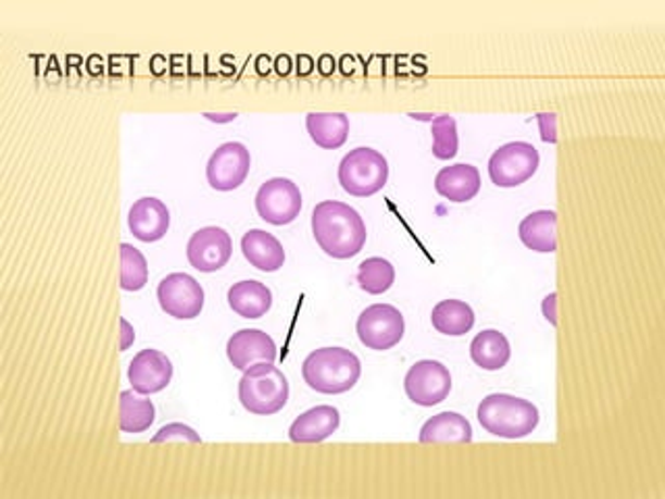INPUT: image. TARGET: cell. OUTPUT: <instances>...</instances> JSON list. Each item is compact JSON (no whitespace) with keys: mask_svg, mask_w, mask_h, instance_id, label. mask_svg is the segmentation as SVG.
I'll list each match as a JSON object with an SVG mask.
<instances>
[{"mask_svg":"<svg viewBox=\"0 0 665 499\" xmlns=\"http://www.w3.org/2000/svg\"><path fill=\"white\" fill-rule=\"evenodd\" d=\"M312 236L321 250L337 259H354L366 246V223L356 209L346 202L325 200L312 211Z\"/></svg>","mask_w":665,"mask_h":499,"instance_id":"1","label":"cell"},{"mask_svg":"<svg viewBox=\"0 0 665 499\" xmlns=\"http://www.w3.org/2000/svg\"><path fill=\"white\" fill-rule=\"evenodd\" d=\"M362 375L360 358L346 348H321L314 350L302 364V377L310 389L339 396L356 387Z\"/></svg>","mask_w":665,"mask_h":499,"instance_id":"2","label":"cell"},{"mask_svg":"<svg viewBox=\"0 0 665 499\" xmlns=\"http://www.w3.org/2000/svg\"><path fill=\"white\" fill-rule=\"evenodd\" d=\"M476 416L480 427L501 439L528 437L541 421L537 406L510 394L487 396L476 408Z\"/></svg>","mask_w":665,"mask_h":499,"instance_id":"3","label":"cell"},{"mask_svg":"<svg viewBox=\"0 0 665 499\" xmlns=\"http://www.w3.org/2000/svg\"><path fill=\"white\" fill-rule=\"evenodd\" d=\"M238 396L241 406L256 416H271L286 408L289 400V383L281 369L273 362H259L243 371Z\"/></svg>","mask_w":665,"mask_h":499,"instance_id":"4","label":"cell"},{"mask_svg":"<svg viewBox=\"0 0 665 499\" xmlns=\"http://www.w3.org/2000/svg\"><path fill=\"white\" fill-rule=\"evenodd\" d=\"M337 177L343 191H348L350 196L371 198L387 186L389 163L379 150L360 146L343 157Z\"/></svg>","mask_w":665,"mask_h":499,"instance_id":"5","label":"cell"},{"mask_svg":"<svg viewBox=\"0 0 665 499\" xmlns=\"http://www.w3.org/2000/svg\"><path fill=\"white\" fill-rule=\"evenodd\" d=\"M356 332L364 348L387 352L404 339V314L391 304H373L357 316Z\"/></svg>","mask_w":665,"mask_h":499,"instance_id":"6","label":"cell"},{"mask_svg":"<svg viewBox=\"0 0 665 499\" xmlns=\"http://www.w3.org/2000/svg\"><path fill=\"white\" fill-rule=\"evenodd\" d=\"M539 165L541 157L532 144L510 142L489 159V177L498 188H518L532 179Z\"/></svg>","mask_w":665,"mask_h":499,"instance_id":"7","label":"cell"},{"mask_svg":"<svg viewBox=\"0 0 665 499\" xmlns=\"http://www.w3.org/2000/svg\"><path fill=\"white\" fill-rule=\"evenodd\" d=\"M404 389L410 402L432 408L448 400L452 391V373L437 360H421L407 371Z\"/></svg>","mask_w":665,"mask_h":499,"instance_id":"8","label":"cell"},{"mask_svg":"<svg viewBox=\"0 0 665 499\" xmlns=\"http://www.w3.org/2000/svg\"><path fill=\"white\" fill-rule=\"evenodd\" d=\"M302 211V191L287 179V177H275L262 184L256 194V213L264 223L284 227L293 223Z\"/></svg>","mask_w":665,"mask_h":499,"instance_id":"9","label":"cell"},{"mask_svg":"<svg viewBox=\"0 0 665 499\" xmlns=\"http://www.w3.org/2000/svg\"><path fill=\"white\" fill-rule=\"evenodd\" d=\"M163 312L179 321H191L204 309V289L188 273H171L156 289Z\"/></svg>","mask_w":665,"mask_h":499,"instance_id":"10","label":"cell"},{"mask_svg":"<svg viewBox=\"0 0 665 499\" xmlns=\"http://www.w3.org/2000/svg\"><path fill=\"white\" fill-rule=\"evenodd\" d=\"M252 166L250 150L241 142L218 146L206 165V179L216 191H234L248 179Z\"/></svg>","mask_w":665,"mask_h":499,"instance_id":"11","label":"cell"},{"mask_svg":"<svg viewBox=\"0 0 665 499\" xmlns=\"http://www.w3.org/2000/svg\"><path fill=\"white\" fill-rule=\"evenodd\" d=\"M188 261L200 273H216L234 254L231 236L221 227H202L188 241Z\"/></svg>","mask_w":665,"mask_h":499,"instance_id":"12","label":"cell"},{"mask_svg":"<svg viewBox=\"0 0 665 499\" xmlns=\"http://www.w3.org/2000/svg\"><path fill=\"white\" fill-rule=\"evenodd\" d=\"M127 379L136 394L152 396L168 387L173 379V364L161 350L148 348L129 362Z\"/></svg>","mask_w":665,"mask_h":499,"instance_id":"13","label":"cell"},{"mask_svg":"<svg viewBox=\"0 0 665 499\" xmlns=\"http://www.w3.org/2000/svg\"><path fill=\"white\" fill-rule=\"evenodd\" d=\"M227 358L238 371H248L259 362H275L277 346L268 333L261 329H241L229 337Z\"/></svg>","mask_w":665,"mask_h":499,"instance_id":"14","label":"cell"},{"mask_svg":"<svg viewBox=\"0 0 665 499\" xmlns=\"http://www.w3.org/2000/svg\"><path fill=\"white\" fill-rule=\"evenodd\" d=\"M127 225L134 238L140 239L143 244H152V241L165 238L171 227V213L163 200L140 198L129 209Z\"/></svg>","mask_w":665,"mask_h":499,"instance_id":"15","label":"cell"},{"mask_svg":"<svg viewBox=\"0 0 665 499\" xmlns=\"http://www.w3.org/2000/svg\"><path fill=\"white\" fill-rule=\"evenodd\" d=\"M339 423H341V416L337 408L316 406L293 421V425L289 427V439L298 446L323 444L339 428Z\"/></svg>","mask_w":665,"mask_h":499,"instance_id":"16","label":"cell"},{"mask_svg":"<svg viewBox=\"0 0 665 499\" xmlns=\"http://www.w3.org/2000/svg\"><path fill=\"white\" fill-rule=\"evenodd\" d=\"M241 252L246 261L262 273H277L286 264V250L281 241L262 229H250L241 238Z\"/></svg>","mask_w":665,"mask_h":499,"instance_id":"17","label":"cell"},{"mask_svg":"<svg viewBox=\"0 0 665 499\" xmlns=\"http://www.w3.org/2000/svg\"><path fill=\"white\" fill-rule=\"evenodd\" d=\"M421 444L425 446H453V444H470L473 441V427L466 416L457 412H441L421 428L418 435Z\"/></svg>","mask_w":665,"mask_h":499,"instance_id":"18","label":"cell"},{"mask_svg":"<svg viewBox=\"0 0 665 499\" xmlns=\"http://www.w3.org/2000/svg\"><path fill=\"white\" fill-rule=\"evenodd\" d=\"M435 190L450 202H470L480 191V173L473 165L443 166L435 177Z\"/></svg>","mask_w":665,"mask_h":499,"instance_id":"19","label":"cell"},{"mask_svg":"<svg viewBox=\"0 0 665 499\" xmlns=\"http://www.w3.org/2000/svg\"><path fill=\"white\" fill-rule=\"evenodd\" d=\"M518 238L528 250L553 254L557 250V213L537 211L524 216Z\"/></svg>","mask_w":665,"mask_h":499,"instance_id":"20","label":"cell"},{"mask_svg":"<svg viewBox=\"0 0 665 499\" xmlns=\"http://www.w3.org/2000/svg\"><path fill=\"white\" fill-rule=\"evenodd\" d=\"M227 302L241 319H261L273 307V294L261 282H239L229 287Z\"/></svg>","mask_w":665,"mask_h":499,"instance_id":"21","label":"cell"},{"mask_svg":"<svg viewBox=\"0 0 665 499\" xmlns=\"http://www.w3.org/2000/svg\"><path fill=\"white\" fill-rule=\"evenodd\" d=\"M470 358L482 371H501L512 358V346L503 333L487 329L473 339Z\"/></svg>","mask_w":665,"mask_h":499,"instance_id":"22","label":"cell"},{"mask_svg":"<svg viewBox=\"0 0 665 499\" xmlns=\"http://www.w3.org/2000/svg\"><path fill=\"white\" fill-rule=\"evenodd\" d=\"M306 129L316 146L325 150H337L348 142L350 117L343 113H310Z\"/></svg>","mask_w":665,"mask_h":499,"instance_id":"23","label":"cell"},{"mask_svg":"<svg viewBox=\"0 0 665 499\" xmlns=\"http://www.w3.org/2000/svg\"><path fill=\"white\" fill-rule=\"evenodd\" d=\"M475 310L462 300H441L430 312L432 327L437 332L443 333V335H452V337L466 335L475 327Z\"/></svg>","mask_w":665,"mask_h":499,"instance_id":"24","label":"cell"},{"mask_svg":"<svg viewBox=\"0 0 665 499\" xmlns=\"http://www.w3.org/2000/svg\"><path fill=\"white\" fill-rule=\"evenodd\" d=\"M156 416L154 404L146 398H140L136 391H121L120 396V428L123 433L138 435L152 427Z\"/></svg>","mask_w":665,"mask_h":499,"instance_id":"25","label":"cell"},{"mask_svg":"<svg viewBox=\"0 0 665 499\" xmlns=\"http://www.w3.org/2000/svg\"><path fill=\"white\" fill-rule=\"evenodd\" d=\"M396 284V269L393 264L380 257H373L360 264L357 269V286L371 296H380L389 291Z\"/></svg>","mask_w":665,"mask_h":499,"instance_id":"26","label":"cell"},{"mask_svg":"<svg viewBox=\"0 0 665 499\" xmlns=\"http://www.w3.org/2000/svg\"><path fill=\"white\" fill-rule=\"evenodd\" d=\"M121 289L140 291L148 284V262L138 248L121 244Z\"/></svg>","mask_w":665,"mask_h":499,"instance_id":"27","label":"cell"},{"mask_svg":"<svg viewBox=\"0 0 665 499\" xmlns=\"http://www.w3.org/2000/svg\"><path fill=\"white\" fill-rule=\"evenodd\" d=\"M432 127V157L439 161H452L457 154V125L450 115H439L430 121Z\"/></svg>","mask_w":665,"mask_h":499,"instance_id":"28","label":"cell"},{"mask_svg":"<svg viewBox=\"0 0 665 499\" xmlns=\"http://www.w3.org/2000/svg\"><path fill=\"white\" fill-rule=\"evenodd\" d=\"M165 441H186V444H202L200 435L188 427V425H181V423H173V425H166L161 428L154 437H152V444H165Z\"/></svg>","mask_w":665,"mask_h":499,"instance_id":"29","label":"cell"},{"mask_svg":"<svg viewBox=\"0 0 665 499\" xmlns=\"http://www.w3.org/2000/svg\"><path fill=\"white\" fill-rule=\"evenodd\" d=\"M136 341V332L127 319H121V352H125Z\"/></svg>","mask_w":665,"mask_h":499,"instance_id":"30","label":"cell"},{"mask_svg":"<svg viewBox=\"0 0 665 499\" xmlns=\"http://www.w3.org/2000/svg\"><path fill=\"white\" fill-rule=\"evenodd\" d=\"M555 304H557V294H549L543 302V314H545L547 321L555 327L557 325V312H555Z\"/></svg>","mask_w":665,"mask_h":499,"instance_id":"31","label":"cell"},{"mask_svg":"<svg viewBox=\"0 0 665 499\" xmlns=\"http://www.w3.org/2000/svg\"><path fill=\"white\" fill-rule=\"evenodd\" d=\"M236 117H238L236 113H229V115H218V117H216V115H206V120L218 121V123H225V121H234L236 120Z\"/></svg>","mask_w":665,"mask_h":499,"instance_id":"32","label":"cell"}]
</instances>
